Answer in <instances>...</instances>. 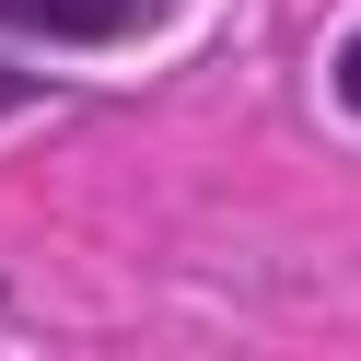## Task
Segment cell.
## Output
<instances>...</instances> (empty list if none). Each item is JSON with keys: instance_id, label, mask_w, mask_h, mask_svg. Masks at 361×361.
Returning a JSON list of instances; mask_svg holds the SVG:
<instances>
[{"instance_id": "3", "label": "cell", "mask_w": 361, "mask_h": 361, "mask_svg": "<svg viewBox=\"0 0 361 361\" xmlns=\"http://www.w3.org/2000/svg\"><path fill=\"white\" fill-rule=\"evenodd\" d=\"M0 105H24V82H12V71H0Z\"/></svg>"}, {"instance_id": "2", "label": "cell", "mask_w": 361, "mask_h": 361, "mask_svg": "<svg viewBox=\"0 0 361 361\" xmlns=\"http://www.w3.org/2000/svg\"><path fill=\"white\" fill-rule=\"evenodd\" d=\"M338 94H350V117H361V35H350V59H338Z\"/></svg>"}, {"instance_id": "1", "label": "cell", "mask_w": 361, "mask_h": 361, "mask_svg": "<svg viewBox=\"0 0 361 361\" xmlns=\"http://www.w3.org/2000/svg\"><path fill=\"white\" fill-rule=\"evenodd\" d=\"M175 0H0V24L12 35H59V47H117V35L164 24Z\"/></svg>"}]
</instances>
